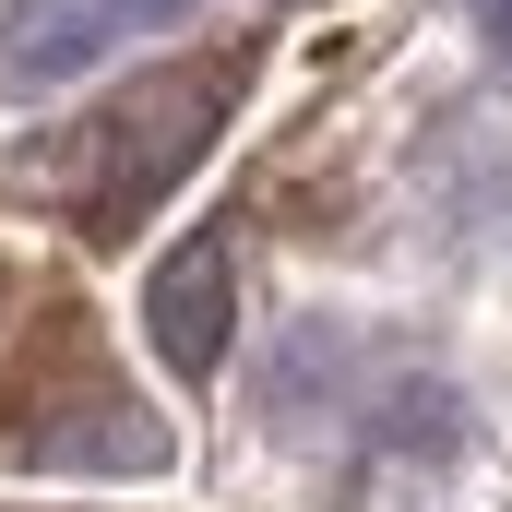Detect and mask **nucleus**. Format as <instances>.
I'll return each instance as SVG.
<instances>
[{
    "instance_id": "f257e3e1",
    "label": "nucleus",
    "mask_w": 512,
    "mask_h": 512,
    "mask_svg": "<svg viewBox=\"0 0 512 512\" xmlns=\"http://www.w3.org/2000/svg\"><path fill=\"white\" fill-rule=\"evenodd\" d=\"M239 84H251V48H215V60H167V72H143L131 96H108L96 120L60 143V179H72V215H84V239H131L191 167H203V143L227 131L239 108Z\"/></svg>"
},
{
    "instance_id": "f03ea898",
    "label": "nucleus",
    "mask_w": 512,
    "mask_h": 512,
    "mask_svg": "<svg viewBox=\"0 0 512 512\" xmlns=\"http://www.w3.org/2000/svg\"><path fill=\"white\" fill-rule=\"evenodd\" d=\"M143 346L167 358V382H215L227 370V346H239V251H227V227L179 239L143 274Z\"/></svg>"
},
{
    "instance_id": "7ed1b4c3",
    "label": "nucleus",
    "mask_w": 512,
    "mask_h": 512,
    "mask_svg": "<svg viewBox=\"0 0 512 512\" xmlns=\"http://www.w3.org/2000/svg\"><path fill=\"white\" fill-rule=\"evenodd\" d=\"M131 24V0H36V12H12L0 24V60H12V84H60V72H84V60H108Z\"/></svg>"
},
{
    "instance_id": "20e7f679",
    "label": "nucleus",
    "mask_w": 512,
    "mask_h": 512,
    "mask_svg": "<svg viewBox=\"0 0 512 512\" xmlns=\"http://www.w3.org/2000/svg\"><path fill=\"white\" fill-rule=\"evenodd\" d=\"M465 12H477V36H489V48L512 60V0H465Z\"/></svg>"
}]
</instances>
